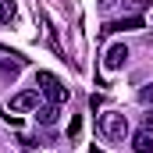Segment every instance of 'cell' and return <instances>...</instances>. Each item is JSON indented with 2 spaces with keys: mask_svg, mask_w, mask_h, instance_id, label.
<instances>
[{
  "mask_svg": "<svg viewBox=\"0 0 153 153\" xmlns=\"http://www.w3.org/2000/svg\"><path fill=\"white\" fill-rule=\"evenodd\" d=\"M100 132H103L111 143H125V139L132 135V128H128V117L121 114V111H107V114L100 117Z\"/></svg>",
  "mask_w": 153,
  "mask_h": 153,
  "instance_id": "cell-1",
  "label": "cell"
},
{
  "mask_svg": "<svg viewBox=\"0 0 153 153\" xmlns=\"http://www.w3.org/2000/svg\"><path fill=\"white\" fill-rule=\"evenodd\" d=\"M57 114H61L57 103H43V107H36V121H39V125H53Z\"/></svg>",
  "mask_w": 153,
  "mask_h": 153,
  "instance_id": "cell-7",
  "label": "cell"
},
{
  "mask_svg": "<svg viewBox=\"0 0 153 153\" xmlns=\"http://www.w3.org/2000/svg\"><path fill=\"white\" fill-rule=\"evenodd\" d=\"M114 4H117V0H100V7H103V11H111Z\"/></svg>",
  "mask_w": 153,
  "mask_h": 153,
  "instance_id": "cell-12",
  "label": "cell"
},
{
  "mask_svg": "<svg viewBox=\"0 0 153 153\" xmlns=\"http://www.w3.org/2000/svg\"><path fill=\"white\" fill-rule=\"evenodd\" d=\"M89 153H103V150H96V146H93V150H89Z\"/></svg>",
  "mask_w": 153,
  "mask_h": 153,
  "instance_id": "cell-13",
  "label": "cell"
},
{
  "mask_svg": "<svg viewBox=\"0 0 153 153\" xmlns=\"http://www.w3.org/2000/svg\"><path fill=\"white\" fill-rule=\"evenodd\" d=\"M125 61H128V46L125 43H114V46H107V57H103V64L117 71V68H125Z\"/></svg>",
  "mask_w": 153,
  "mask_h": 153,
  "instance_id": "cell-4",
  "label": "cell"
},
{
  "mask_svg": "<svg viewBox=\"0 0 153 153\" xmlns=\"http://www.w3.org/2000/svg\"><path fill=\"white\" fill-rule=\"evenodd\" d=\"M36 107H39V93L36 89H25V93H18L7 103V114H25V111H36Z\"/></svg>",
  "mask_w": 153,
  "mask_h": 153,
  "instance_id": "cell-3",
  "label": "cell"
},
{
  "mask_svg": "<svg viewBox=\"0 0 153 153\" xmlns=\"http://www.w3.org/2000/svg\"><path fill=\"white\" fill-rule=\"evenodd\" d=\"M139 96H143V103H150V107H153V85H146V89H143Z\"/></svg>",
  "mask_w": 153,
  "mask_h": 153,
  "instance_id": "cell-11",
  "label": "cell"
},
{
  "mask_svg": "<svg viewBox=\"0 0 153 153\" xmlns=\"http://www.w3.org/2000/svg\"><path fill=\"white\" fill-rule=\"evenodd\" d=\"M143 128H146V132H153V107L143 114Z\"/></svg>",
  "mask_w": 153,
  "mask_h": 153,
  "instance_id": "cell-10",
  "label": "cell"
},
{
  "mask_svg": "<svg viewBox=\"0 0 153 153\" xmlns=\"http://www.w3.org/2000/svg\"><path fill=\"white\" fill-rule=\"evenodd\" d=\"M39 89H43V93H46V100H50V103H57V107L68 100V89L61 85V78L50 75V71H39Z\"/></svg>",
  "mask_w": 153,
  "mask_h": 153,
  "instance_id": "cell-2",
  "label": "cell"
},
{
  "mask_svg": "<svg viewBox=\"0 0 153 153\" xmlns=\"http://www.w3.org/2000/svg\"><path fill=\"white\" fill-rule=\"evenodd\" d=\"M132 29H143V18H139V14H125L121 22L103 25V32H132Z\"/></svg>",
  "mask_w": 153,
  "mask_h": 153,
  "instance_id": "cell-5",
  "label": "cell"
},
{
  "mask_svg": "<svg viewBox=\"0 0 153 153\" xmlns=\"http://www.w3.org/2000/svg\"><path fill=\"white\" fill-rule=\"evenodd\" d=\"M132 150L135 153H153V132H146V128L135 132V135H132Z\"/></svg>",
  "mask_w": 153,
  "mask_h": 153,
  "instance_id": "cell-6",
  "label": "cell"
},
{
  "mask_svg": "<svg viewBox=\"0 0 153 153\" xmlns=\"http://www.w3.org/2000/svg\"><path fill=\"white\" fill-rule=\"evenodd\" d=\"M18 14V7H14V0H0V25H7L11 18Z\"/></svg>",
  "mask_w": 153,
  "mask_h": 153,
  "instance_id": "cell-8",
  "label": "cell"
},
{
  "mask_svg": "<svg viewBox=\"0 0 153 153\" xmlns=\"http://www.w3.org/2000/svg\"><path fill=\"white\" fill-rule=\"evenodd\" d=\"M150 4H153V0H125V11H128V14H143Z\"/></svg>",
  "mask_w": 153,
  "mask_h": 153,
  "instance_id": "cell-9",
  "label": "cell"
}]
</instances>
